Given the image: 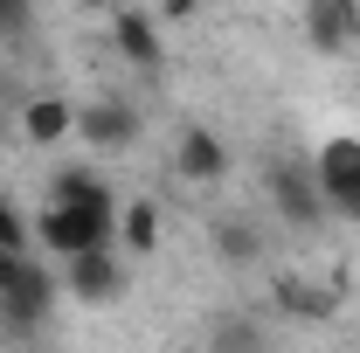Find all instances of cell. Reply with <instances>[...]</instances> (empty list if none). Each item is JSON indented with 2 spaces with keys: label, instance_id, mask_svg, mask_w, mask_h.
<instances>
[{
  "label": "cell",
  "instance_id": "4fadbf2b",
  "mask_svg": "<svg viewBox=\"0 0 360 353\" xmlns=\"http://www.w3.org/2000/svg\"><path fill=\"white\" fill-rule=\"evenodd\" d=\"M208 353H270L264 319H250V312H222V319L208 326Z\"/></svg>",
  "mask_w": 360,
  "mask_h": 353
},
{
  "label": "cell",
  "instance_id": "5bb4252c",
  "mask_svg": "<svg viewBox=\"0 0 360 353\" xmlns=\"http://www.w3.org/2000/svg\"><path fill=\"white\" fill-rule=\"evenodd\" d=\"M49 201H63V208H118V194L90 174V167H63V174L49 180Z\"/></svg>",
  "mask_w": 360,
  "mask_h": 353
},
{
  "label": "cell",
  "instance_id": "5b68a950",
  "mask_svg": "<svg viewBox=\"0 0 360 353\" xmlns=\"http://www.w3.org/2000/svg\"><path fill=\"white\" fill-rule=\"evenodd\" d=\"M49 305H56V277L28 257V264H21V277L0 291V319H7V326H42Z\"/></svg>",
  "mask_w": 360,
  "mask_h": 353
},
{
  "label": "cell",
  "instance_id": "52a82bcc",
  "mask_svg": "<svg viewBox=\"0 0 360 353\" xmlns=\"http://www.w3.org/2000/svg\"><path fill=\"white\" fill-rule=\"evenodd\" d=\"M111 49H118L125 63H139V70H160V63H167L160 21H153L146 7H118V14H111Z\"/></svg>",
  "mask_w": 360,
  "mask_h": 353
},
{
  "label": "cell",
  "instance_id": "ffe728a7",
  "mask_svg": "<svg viewBox=\"0 0 360 353\" xmlns=\"http://www.w3.org/2000/svg\"><path fill=\"white\" fill-rule=\"evenodd\" d=\"M77 7H111V0H77Z\"/></svg>",
  "mask_w": 360,
  "mask_h": 353
},
{
  "label": "cell",
  "instance_id": "e0dca14e",
  "mask_svg": "<svg viewBox=\"0 0 360 353\" xmlns=\"http://www.w3.org/2000/svg\"><path fill=\"white\" fill-rule=\"evenodd\" d=\"M0 250H21V257H28V222L14 215V201H7V194H0Z\"/></svg>",
  "mask_w": 360,
  "mask_h": 353
},
{
  "label": "cell",
  "instance_id": "2e32d148",
  "mask_svg": "<svg viewBox=\"0 0 360 353\" xmlns=\"http://www.w3.org/2000/svg\"><path fill=\"white\" fill-rule=\"evenodd\" d=\"M28 28H35V0H0V35L21 42Z\"/></svg>",
  "mask_w": 360,
  "mask_h": 353
},
{
  "label": "cell",
  "instance_id": "7c38bea8",
  "mask_svg": "<svg viewBox=\"0 0 360 353\" xmlns=\"http://www.w3.org/2000/svg\"><path fill=\"white\" fill-rule=\"evenodd\" d=\"M312 174H319V194H326V208H333V194H340V187H347V180L360 174V139H326V146H319V160H312Z\"/></svg>",
  "mask_w": 360,
  "mask_h": 353
},
{
  "label": "cell",
  "instance_id": "8992f818",
  "mask_svg": "<svg viewBox=\"0 0 360 353\" xmlns=\"http://www.w3.org/2000/svg\"><path fill=\"white\" fill-rule=\"evenodd\" d=\"M270 305L284 312V319H298V326H326V319L340 312V291H333V284H312V277L291 270V277L270 284Z\"/></svg>",
  "mask_w": 360,
  "mask_h": 353
},
{
  "label": "cell",
  "instance_id": "8fae6325",
  "mask_svg": "<svg viewBox=\"0 0 360 353\" xmlns=\"http://www.w3.org/2000/svg\"><path fill=\"white\" fill-rule=\"evenodd\" d=\"M215 257L236 270H250V264H264V229L250 215H215Z\"/></svg>",
  "mask_w": 360,
  "mask_h": 353
},
{
  "label": "cell",
  "instance_id": "30bf717a",
  "mask_svg": "<svg viewBox=\"0 0 360 353\" xmlns=\"http://www.w3.org/2000/svg\"><path fill=\"white\" fill-rule=\"evenodd\" d=\"M174 167H180V180H222L229 174V146L208 125H187L180 146H174Z\"/></svg>",
  "mask_w": 360,
  "mask_h": 353
},
{
  "label": "cell",
  "instance_id": "7a4b0ae2",
  "mask_svg": "<svg viewBox=\"0 0 360 353\" xmlns=\"http://www.w3.org/2000/svg\"><path fill=\"white\" fill-rule=\"evenodd\" d=\"M270 208H277L284 222H298V229H319V222L333 215L326 194H319V174L312 167H284V160L270 167Z\"/></svg>",
  "mask_w": 360,
  "mask_h": 353
},
{
  "label": "cell",
  "instance_id": "9c48e42d",
  "mask_svg": "<svg viewBox=\"0 0 360 353\" xmlns=\"http://www.w3.org/2000/svg\"><path fill=\"white\" fill-rule=\"evenodd\" d=\"M77 139H84V146H132L139 139V111L118 104V97H97V104L77 111Z\"/></svg>",
  "mask_w": 360,
  "mask_h": 353
},
{
  "label": "cell",
  "instance_id": "9a60e30c",
  "mask_svg": "<svg viewBox=\"0 0 360 353\" xmlns=\"http://www.w3.org/2000/svg\"><path fill=\"white\" fill-rule=\"evenodd\" d=\"M118 229H125V250H132V257H153V243H160V215H153V201H125Z\"/></svg>",
  "mask_w": 360,
  "mask_h": 353
},
{
  "label": "cell",
  "instance_id": "277c9868",
  "mask_svg": "<svg viewBox=\"0 0 360 353\" xmlns=\"http://www.w3.org/2000/svg\"><path fill=\"white\" fill-rule=\"evenodd\" d=\"M305 35L319 56H347L360 42V0H305Z\"/></svg>",
  "mask_w": 360,
  "mask_h": 353
},
{
  "label": "cell",
  "instance_id": "ac0fdd59",
  "mask_svg": "<svg viewBox=\"0 0 360 353\" xmlns=\"http://www.w3.org/2000/svg\"><path fill=\"white\" fill-rule=\"evenodd\" d=\"M333 215H347V222H360V174L347 180V187H340V194H333Z\"/></svg>",
  "mask_w": 360,
  "mask_h": 353
},
{
  "label": "cell",
  "instance_id": "d6986e66",
  "mask_svg": "<svg viewBox=\"0 0 360 353\" xmlns=\"http://www.w3.org/2000/svg\"><path fill=\"white\" fill-rule=\"evenodd\" d=\"M167 7H174V14H187V7H194V0H167Z\"/></svg>",
  "mask_w": 360,
  "mask_h": 353
},
{
  "label": "cell",
  "instance_id": "3957f363",
  "mask_svg": "<svg viewBox=\"0 0 360 353\" xmlns=\"http://www.w3.org/2000/svg\"><path fill=\"white\" fill-rule=\"evenodd\" d=\"M63 284H70V298H84V305H111V298L125 291V257H111V250L70 257V264H63Z\"/></svg>",
  "mask_w": 360,
  "mask_h": 353
},
{
  "label": "cell",
  "instance_id": "6da1fadb",
  "mask_svg": "<svg viewBox=\"0 0 360 353\" xmlns=\"http://www.w3.org/2000/svg\"><path fill=\"white\" fill-rule=\"evenodd\" d=\"M35 236H42L49 257H90V250H111V236H118V208H63V201H49L42 222H35Z\"/></svg>",
  "mask_w": 360,
  "mask_h": 353
},
{
  "label": "cell",
  "instance_id": "ba28073f",
  "mask_svg": "<svg viewBox=\"0 0 360 353\" xmlns=\"http://www.w3.org/2000/svg\"><path fill=\"white\" fill-rule=\"evenodd\" d=\"M70 132H77V104H70V97L35 90V97L21 104V139H28V146H63Z\"/></svg>",
  "mask_w": 360,
  "mask_h": 353
}]
</instances>
